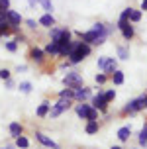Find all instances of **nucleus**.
I'll return each mask as SVG.
<instances>
[{"label": "nucleus", "mask_w": 147, "mask_h": 149, "mask_svg": "<svg viewBox=\"0 0 147 149\" xmlns=\"http://www.w3.org/2000/svg\"><path fill=\"white\" fill-rule=\"evenodd\" d=\"M16 145H18V147H24V149H26V147L29 145V141L26 139V137H24V135H18V137H16Z\"/></svg>", "instance_id": "24"}, {"label": "nucleus", "mask_w": 147, "mask_h": 149, "mask_svg": "<svg viewBox=\"0 0 147 149\" xmlns=\"http://www.w3.org/2000/svg\"><path fill=\"white\" fill-rule=\"evenodd\" d=\"M6 49H8V51H12V53H14L16 49H18V43H16V41H8V43H6Z\"/></svg>", "instance_id": "31"}, {"label": "nucleus", "mask_w": 147, "mask_h": 149, "mask_svg": "<svg viewBox=\"0 0 147 149\" xmlns=\"http://www.w3.org/2000/svg\"><path fill=\"white\" fill-rule=\"evenodd\" d=\"M139 145H147V126L139 132Z\"/></svg>", "instance_id": "25"}, {"label": "nucleus", "mask_w": 147, "mask_h": 149, "mask_svg": "<svg viewBox=\"0 0 147 149\" xmlns=\"http://www.w3.org/2000/svg\"><path fill=\"white\" fill-rule=\"evenodd\" d=\"M39 24L45 26V28H53V26H55V18H53L51 14H43L39 18Z\"/></svg>", "instance_id": "15"}, {"label": "nucleus", "mask_w": 147, "mask_h": 149, "mask_svg": "<svg viewBox=\"0 0 147 149\" xmlns=\"http://www.w3.org/2000/svg\"><path fill=\"white\" fill-rule=\"evenodd\" d=\"M130 135H132V127H130V126H124V127L118 130V137H120V141H127Z\"/></svg>", "instance_id": "13"}, {"label": "nucleus", "mask_w": 147, "mask_h": 149, "mask_svg": "<svg viewBox=\"0 0 147 149\" xmlns=\"http://www.w3.org/2000/svg\"><path fill=\"white\" fill-rule=\"evenodd\" d=\"M69 108H71V98H59V102L53 106V108H49L47 114H49L51 118H57V116H61V114L65 110H69Z\"/></svg>", "instance_id": "3"}, {"label": "nucleus", "mask_w": 147, "mask_h": 149, "mask_svg": "<svg viewBox=\"0 0 147 149\" xmlns=\"http://www.w3.org/2000/svg\"><path fill=\"white\" fill-rule=\"evenodd\" d=\"M98 36H102V33H96L94 30H90V31H79V37H81V41H84V43H88V45H94L96 43V39H98ZM108 36V33H106Z\"/></svg>", "instance_id": "6"}, {"label": "nucleus", "mask_w": 147, "mask_h": 149, "mask_svg": "<svg viewBox=\"0 0 147 149\" xmlns=\"http://www.w3.org/2000/svg\"><path fill=\"white\" fill-rule=\"evenodd\" d=\"M104 61H106V57H100V59H98V69L104 67Z\"/></svg>", "instance_id": "35"}, {"label": "nucleus", "mask_w": 147, "mask_h": 149, "mask_svg": "<svg viewBox=\"0 0 147 149\" xmlns=\"http://www.w3.org/2000/svg\"><path fill=\"white\" fill-rule=\"evenodd\" d=\"M141 10H147V0H143V2H141Z\"/></svg>", "instance_id": "37"}, {"label": "nucleus", "mask_w": 147, "mask_h": 149, "mask_svg": "<svg viewBox=\"0 0 147 149\" xmlns=\"http://www.w3.org/2000/svg\"><path fill=\"white\" fill-rule=\"evenodd\" d=\"M37 2H39V0H29V6H36Z\"/></svg>", "instance_id": "38"}, {"label": "nucleus", "mask_w": 147, "mask_h": 149, "mask_svg": "<svg viewBox=\"0 0 147 149\" xmlns=\"http://www.w3.org/2000/svg\"><path fill=\"white\" fill-rule=\"evenodd\" d=\"M106 104H108V102H106V98H104L102 92H98V94L92 98V108H94V110L104 112V110H106Z\"/></svg>", "instance_id": "7"}, {"label": "nucleus", "mask_w": 147, "mask_h": 149, "mask_svg": "<svg viewBox=\"0 0 147 149\" xmlns=\"http://www.w3.org/2000/svg\"><path fill=\"white\" fill-rule=\"evenodd\" d=\"M43 51L47 53V55H61V47H59V45L55 43V41H51V43L47 45Z\"/></svg>", "instance_id": "16"}, {"label": "nucleus", "mask_w": 147, "mask_h": 149, "mask_svg": "<svg viewBox=\"0 0 147 149\" xmlns=\"http://www.w3.org/2000/svg\"><path fill=\"white\" fill-rule=\"evenodd\" d=\"M77 100H81V102H84L86 98H90V88H84V86H79V88H75V96Z\"/></svg>", "instance_id": "9"}, {"label": "nucleus", "mask_w": 147, "mask_h": 149, "mask_svg": "<svg viewBox=\"0 0 147 149\" xmlns=\"http://www.w3.org/2000/svg\"><path fill=\"white\" fill-rule=\"evenodd\" d=\"M63 82H65L67 88H79V86H82V77L79 73H67L65 77H63Z\"/></svg>", "instance_id": "5"}, {"label": "nucleus", "mask_w": 147, "mask_h": 149, "mask_svg": "<svg viewBox=\"0 0 147 149\" xmlns=\"http://www.w3.org/2000/svg\"><path fill=\"white\" fill-rule=\"evenodd\" d=\"M0 79H2V81L10 79V71H8V69H0Z\"/></svg>", "instance_id": "32"}, {"label": "nucleus", "mask_w": 147, "mask_h": 149, "mask_svg": "<svg viewBox=\"0 0 147 149\" xmlns=\"http://www.w3.org/2000/svg\"><path fill=\"white\" fill-rule=\"evenodd\" d=\"M6 86H8V88H14V81H10V79H6Z\"/></svg>", "instance_id": "36"}, {"label": "nucleus", "mask_w": 147, "mask_h": 149, "mask_svg": "<svg viewBox=\"0 0 147 149\" xmlns=\"http://www.w3.org/2000/svg\"><path fill=\"white\" fill-rule=\"evenodd\" d=\"M6 20L10 22V26H20V24H22V16L8 8V10H6Z\"/></svg>", "instance_id": "8"}, {"label": "nucleus", "mask_w": 147, "mask_h": 149, "mask_svg": "<svg viewBox=\"0 0 147 149\" xmlns=\"http://www.w3.org/2000/svg\"><path fill=\"white\" fill-rule=\"evenodd\" d=\"M96 132H98V122H96V120H88L86 134H96Z\"/></svg>", "instance_id": "20"}, {"label": "nucleus", "mask_w": 147, "mask_h": 149, "mask_svg": "<svg viewBox=\"0 0 147 149\" xmlns=\"http://www.w3.org/2000/svg\"><path fill=\"white\" fill-rule=\"evenodd\" d=\"M106 79H108V74H106V73L96 74V82H98V84H104V82H106Z\"/></svg>", "instance_id": "29"}, {"label": "nucleus", "mask_w": 147, "mask_h": 149, "mask_svg": "<svg viewBox=\"0 0 147 149\" xmlns=\"http://www.w3.org/2000/svg\"><path fill=\"white\" fill-rule=\"evenodd\" d=\"M26 26H28V28H31V30H36V26H37V24L33 22V20H26Z\"/></svg>", "instance_id": "34"}, {"label": "nucleus", "mask_w": 147, "mask_h": 149, "mask_svg": "<svg viewBox=\"0 0 147 149\" xmlns=\"http://www.w3.org/2000/svg\"><path fill=\"white\" fill-rule=\"evenodd\" d=\"M77 114L84 120H96L98 118V110H94L90 104H84V102L77 106Z\"/></svg>", "instance_id": "4"}, {"label": "nucleus", "mask_w": 147, "mask_h": 149, "mask_svg": "<svg viewBox=\"0 0 147 149\" xmlns=\"http://www.w3.org/2000/svg\"><path fill=\"white\" fill-rule=\"evenodd\" d=\"M118 57H120V59H127V57H130V51L120 45V47H118Z\"/></svg>", "instance_id": "26"}, {"label": "nucleus", "mask_w": 147, "mask_h": 149, "mask_svg": "<svg viewBox=\"0 0 147 149\" xmlns=\"http://www.w3.org/2000/svg\"><path fill=\"white\" fill-rule=\"evenodd\" d=\"M139 20H141L139 10H130V22H139Z\"/></svg>", "instance_id": "23"}, {"label": "nucleus", "mask_w": 147, "mask_h": 149, "mask_svg": "<svg viewBox=\"0 0 147 149\" xmlns=\"http://www.w3.org/2000/svg\"><path fill=\"white\" fill-rule=\"evenodd\" d=\"M116 59H114V57H106V61H104V67H102V71L106 74H112L114 73V71H116Z\"/></svg>", "instance_id": "10"}, {"label": "nucleus", "mask_w": 147, "mask_h": 149, "mask_svg": "<svg viewBox=\"0 0 147 149\" xmlns=\"http://www.w3.org/2000/svg\"><path fill=\"white\" fill-rule=\"evenodd\" d=\"M10 8V0H0V10H8Z\"/></svg>", "instance_id": "33"}, {"label": "nucleus", "mask_w": 147, "mask_h": 149, "mask_svg": "<svg viewBox=\"0 0 147 149\" xmlns=\"http://www.w3.org/2000/svg\"><path fill=\"white\" fill-rule=\"evenodd\" d=\"M112 81H114V84H122V82H124V73L116 69V71L112 73Z\"/></svg>", "instance_id": "21"}, {"label": "nucleus", "mask_w": 147, "mask_h": 149, "mask_svg": "<svg viewBox=\"0 0 147 149\" xmlns=\"http://www.w3.org/2000/svg\"><path fill=\"white\" fill-rule=\"evenodd\" d=\"M20 90H22L24 94H29L31 92V84L29 82H20Z\"/></svg>", "instance_id": "28"}, {"label": "nucleus", "mask_w": 147, "mask_h": 149, "mask_svg": "<svg viewBox=\"0 0 147 149\" xmlns=\"http://www.w3.org/2000/svg\"><path fill=\"white\" fill-rule=\"evenodd\" d=\"M4 149H14V147H12V145H8V147H4Z\"/></svg>", "instance_id": "39"}, {"label": "nucleus", "mask_w": 147, "mask_h": 149, "mask_svg": "<svg viewBox=\"0 0 147 149\" xmlns=\"http://www.w3.org/2000/svg\"><path fill=\"white\" fill-rule=\"evenodd\" d=\"M104 98H106V102H110V100L116 98V92L114 90H108V92H104Z\"/></svg>", "instance_id": "30"}, {"label": "nucleus", "mask_w": 147, "mask_h": 149, "mask_svg": "<svg viewBox=\"0 0 147 149\" xmlns=\"http://www.w3.org/2000/svg\"><path fill=\"white\" fill-rule=\"evenodd\" d=\"M143 108H147V96H139V98H135V100H130L127 106L124 108V112L125 114H135V112L143 110Z\"/></svg>", "instance_id": "2"}, {"label": "nucleus", "mask_w": 147, "mask_h": 149, "mask_svg": "<svg viewBox=\"0 0 147 149\" xmlns=\"http://www.w3.org/2000/svg\"><path fill=\"white\" fill-rule=\"evenodd\" d=\"M73 96H75V90L73 88H65V90L59 92V98H71V100H73Z\"/></svg>", "instance_id": "22"}, {"label": "nucleus", "mask_w": 147, "mask_h": 149, "mask_svg": "<svg viewBox=\"0 0 147 149\" xmlns=\"http://www.w3.org/2000/svg\"><path fill=\"white\" fill-rule=\"evenodd\" d=\"M41 2V6H43V10L47 12V14H51V10H53V4H51V0H39Z\"/></svg>", "instance_id": "27"}, {"label": "nucleus", "mask_w": 147, "mask_h": 149, "mask_svg": "<svg viewBox=\"0 0 147 149\" xmlns=\"http://www.w3.org/2000/svg\"><path fill=\"white\" fill-rule=\"evenodd\" d=\"M90 55V45L84 43V41H71V51H69V63L71 65H77L81 63L84 57Z\"/></svg>", "instance_id": "1"}, {"label": "nucleus", "mask_w": 147, "mask_h": 149, "mask_svg": "<svg viewBox=\"0 0 147 149\" xmlns=\"http://www.w3.org/2000/svg\"><path fill=\"white\" fill-rule=\"evenodd\" d=\"M130 10H132V8H125L124 12L120 14V20H118V28H122L125 22H130Z\"/></svg>", "instance_id": "18"}, {"label": "nucleus", "mask_w": 147, "mask_h": 149, "mask_svg": "<svg viewBox=\"0 0 147 149\" xmlns=\"http://www.w3.org/2000/svg\"><path fill=\"white\" fill-rule=\"evenodd\" d=\"M10 134H12V137L22 135V126H20L18 122H12V124H10Z\"/></svg>", "instance_id": "19"}, {"label": "nucleus", "mask_w": 147, "mask_h": 149, "mask_svg": "<svg viewBox=\"0 0 147 149\" xmlns=\"http://www.w3.org/2000/svg\"><path fill=\"white\" fill-rule=\"evenodd\" d=\"M120 30H122V36H124V39H132V37H133V26H132L130 22H125L124 26L120 28Z\"/></svg>", "instance_id": "14"}, {"label": "nucleus", "mask_w": 147, "mask_h": 149, "mask_svg": "<svg viewBox=\"0 0 147 149\" xmlns=\"http://www.w3.org/2000/svg\"><path fill=\"white\" fill-rule=\"evenodd\" d=\"M112 149H124V147H112Z\"/></svg>", "instance_id": "40"}, {"label": "nucleus", "mask_w": 147, "mask_h": 149, "mask_svg": "<svg viewBox=\"0 0 147 149\" xmlns=\"http://www.w3.org/2000/svg\"><path fill=\"white\" fill-rule=\"evenodd\" d=\"M49 108H51V104H49L47 100H45V102H41V104H39V108H37V116H39V118H45V116H47V112H49Z\"/></svg>", "instance_id": "17"}, {"label": "nucleus", "mask_w": 147, "mask_h": 149, "mask_svg": "<svg viewBox=\"0 0 147 149\" xmlns=\"http://www.w3.org/2000/svg\"><path fill=\"white\" fill-rule=\"evenodd\" d=\"M29 59L36 61V63H43V59H45V51H41V49L33 47V49L29 51Z\"/></svg>", "instance_id": "12"}, {"label": "nucleus", "mask_w": 147, "mask_h": 149, "mask_svg": "<svg viewBox=\"0 0 147 149\" xmlns=\"http://www.w3.org/2000/svg\"><path fill=\"white\" fill-rule=\"evenodd\" d=\"M36 139H37L39 143L47 145V147H51V149H59V145H57V143L53 141V139H49L47 135H43V134H36Z\"/></svg>", "instance_id": "11"}]
</instances>
